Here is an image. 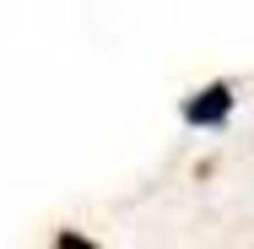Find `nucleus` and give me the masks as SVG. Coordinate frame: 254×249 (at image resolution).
Returning a JSON list of instances; mask_svg holds the SVG:
<instances>
[{
    "label": "nucleus",
    "instance_id": "f257e3e1",
    "mask_svg": "<svg viewBox=\"0 0 254 249\" xmlns=\"http://www.w3.org/2000/svg\"><path fill=\"white\" fill-rule=\"evenodd\" d=\"M233 114V87L227 82H211V87H200L195 98H184V125H222Z\"/></svg>",
    "mask_w": 254,
    "mask_h": 249
}]
</instances>
